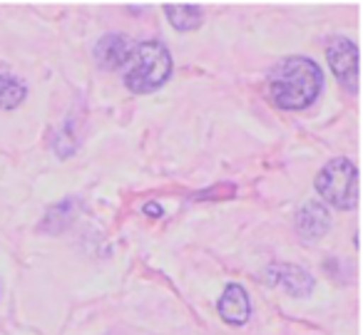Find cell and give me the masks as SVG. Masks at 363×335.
Returning a JSON list of instances; mask_svg holds the SVG:
<instances>
[{"label": "cell", "instance_id": "1", "mask_svg": "<svg viewBox=\"0 0 363 335\" xmlns=\"http://www.w3.org/2000/svg\"><path fill=\"white\" fill-rule=\"evenodd\" d=\"M323 90V72L308 57H286L269 75V95L281 110H303Z\"/></svg>", "mask_w": 363, "mask_h": 335}, {"label": "cell", "instance_id": "2", "mask_svg": "<svg viewBox=\"0 0 363 335\" xmlns=\"http://www.w3.org/2000/svg\"><path fill=\"white\" fill-rule=\"evenodd\" d=\"M172 75V55L160 40H145L135 45L125 65V85L135 95H150L160 90Z\"/></svg>", "mask_w": 363, "mask_h": 335}, {"label": "cell", "instance_id": "3", "mask_svg": "<svg viewBox=\"0 0 363 335\" xmlns=\"http://www.w3.org/2000/svg\"><path fill=\"white\" fill-rule=\"evenodd\" d=\"M316 191L336 209L351 211L358 204V169L351 159L336 157L316 174Z\"/></svg>", "mask_w": 363, "mask_h": 335}, {"label": "cell", "instance_id": "4", "mask_svg": "<svg viewBox=\"0 0 363 335\" xmlns=\"http://www.w3.org/2000/svg\"><path fill=\"white\" fill-rule=\"evenodd\" d=\"M328 65L336 75L338 85L346 87L348 92L358 90V47L348 38H333L328 42Z\"/></svg>", "mask_w": 363, "mask_h": 335}, {"label": "cell", "instance_id": "5", "mask_svg": "<svg viewBox=\"0 0 363 335\" xmlns=\"http://www.w3.org/2000/svg\"><path fill=\"white\" fill-rule=\"evenodd\" d=\"M132 50H135V42L127 35H120V33H107L97 40L95 45V60L100 67L105 70H120V67L127 65Z\"/></svg>", "mask_w": 363, "mask_h": 335}, {"label": "cell", "instance_id": "6", "mask_svg": "<svg viewBox=\"0 0 363 335\" xmlns=\"http://www.w3.org/2000/svg\"><path fill=\"white\" fill-rule=\"evenodd\" d=\"M294 226H296V234L301 236L303 241H318L331 229V214H328L326 206L318 204V201H308V204H303L301 209L296 211Z\"/></svg>", "mask_w": 363, "mask_h": 335}, {"label": "cell", "instance_id": "7", "mask_svg": "<svg viewBox=\"0 0 363 335\" xmlns=\"http://www.w3.org/2000/svg\"><path fill=\"white\" fill-rule=\"evenodd\" d=\"M269 280L274 285H281L289 295L294 298H303L313 290V276L303 271L301 266L294 263H277L269 268Z\"/></svg>", "mask_w": 363, "mask_h": 335}, {"label": "cell", "instance_id": "8", "mask_svg": "<svg viewBox=\"0 0 363 335\" xmlns=\"http://www.w3.org/2000/svg\"><path fill=\"white\" fill-rule=\"evenodd\" d=\"M217 310L224 318V323L247 325L249 318H252V300H249V293L244 290V285L229 283L227 288H224L222 298H219Z\"/></svg>", "mask_w": 363, "mask_h": 335}, {"label": "cell", "instance_id": "9", "mask_svg": "<svg viewBox=\"0 0 363 335\" xmlns=\"http://www.w3.org/2000/svg\"><path fill=\"white\" fill-rule=\"evenodd\" d=\"M164 16H167V21H169V25L174 28V30H182V33L197 30L204 21L202 6H194V3H189V6H177V3H169V6H164Z\"/></svg>", "mask_w": 363, "mask_h": 335}, {"label": "cell", "instance_id": "10", "mask_svg": "<svg viewBox=\"0 0 363 335\" xmlns=\"http://www.w3.org/2000/svg\"><path fill=\"white\" fill-rule=\"evenodd\" d=\"M28 90L18 77L13 75H0V110H16L23 100H26Z\"/></svg>", "mask_w": 363, "mask_h": 335}, {"label": "cell", "instance_id": "11", "mask_svg": "<svg viewBox=\"0 0 363 335\" xmlns=\"http://www.w3.org/2000/svg\"><path fill=\"white\" fill-rule=\"evenodd\" d=\"M72 216H75V201H62V204H55L50 211H48L45 219H43V229L57 234V231H62V229L70 226Z\"/></svg>", "mask_w": 363, "mask_h": 335}, {"label": "cell", "instance_id": "12", "mask_svg": "<svg viewBox=\"0 0 363 335\" xmlns=\"http://www.w3.org/2000/svg\"><path fill=\"white\" fill-rule=\"evenodd\" d=\"M145 211H147V214H150V216H160V214H162L160 204H155V201H150V204L145 206Z\"/></svg>", "mask_w": 363, "mask_h": 335}]
</instances>
